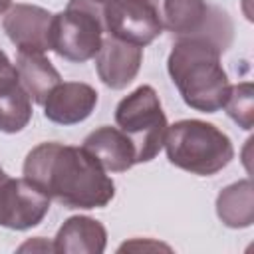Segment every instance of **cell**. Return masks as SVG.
<instances>
[{
    "mask_svg": "<svg viewBox=\"0 0 254 254\" xmlns=\"http://www.w3.org/2000/svg\"><path fill=\"white\" fill-rule=\"evenodd\" d=\"M22 175L65 208H103L115 196V183L83 147L40 143L26 155Z\"/></svg>",
    "mask_w": 254,
    "mask_h": 254,
    "instance_id": "cell-1",
    "label": "cell"
},
{
    "mask_svg": "<svg viewBox=\"0 0 254 254\" xmlns=\"http://www.w3.org/2000/svg\"><path fill=\"white\" fill-rule=\"evenodd\" d=\"M222 50L206 38H177L167 60V71L183 101L202 113L222 109L230 81L220 64Z\"/></svg>",
    "mask_w": 254,
    "mask_h": 254,
    "instance_id": "cell-2",
    "label": "cell"
},
{
    "mask_svg": "<svg viewBox=\"0 0 254 254\" xmlns=\"http://www.w3.org/2000/svg\"><path fill=\"white\" fill-rule=\"evenodd\" d=\"M163 147L171 165L198 177H212L234 159L230 137L200 119H181L169 125Z\"/></svg>",
    "mask_w": 254,
    "mask_h": 254,
    "instance_id": "cell-3",
    "label": "cell"
},
{
    "mask_svg": "<svg viewBox=\"0 0 254 254\" xmlns=\"http://www.w3.org/2000/svg\"><path fill=\"white\" fill-rule=\"evenodd\" d=\"M115 123L131 139L137 163L153 161L165 145L169 123L161 99L151 85H139L117 103Z\"/></svg>",
    "mask_w": 254,
    "mask_h": 254,
    "instance_id": "cell-4",
    "label": "cell"
},
{
    "mask_svg": "<svg viewBox=\"0 0 254 254\" xmlns=\"http://www.w3.org/2000/svg\"><path fill=\"white\" fill-rule=\"evenodd\" d=\"M101 8L103 0H69L64 12L54 14L52 50L75 64L95 58L105 36Z\"/></svg>",
    "mask_w": 254,
    "mask_h": 254,
    "instance_id": "cell-5",
    "label": "cell"
},
{
    "mask_svg": "<svg viewBox=\"0 0 254 254\" xmlns=\"http://www.w3.org/2000/svg\"><path fill=\"white\" fill-rule=\"evenodd\" d=\"M163 28L177 38H206L222 52L232 40V22L226 12L204 0H163Z\"/></svg>",
    "mask_w": 254,
    "mask_h": 254,
    "instance_id": "cell-6",
    "label": "cell"
},
{
    "mask_svg": "<svg viewBox=\"0 0 254 254\" xmlns=\"http://www.w3.org/2000/svg\"><path fill=\"white\" fill-rule=\"evenodd\" d=\"M101 24L107 36L149 46L163 32V20L149 0H103Z\"/></svg>",
    "mask_w": 254,
    "mask_h": 254,
    "instance_id": "cell-7",
    "label": "cell"
},
{
    "mask_svg": "<svg viewBox=\"0 0 254 254\" xmlns=\"http://www.w3.org/2000/svg\"><path fill=\"white\" fill-rule=\"evenodd\" d=\"M50 210V198L30 181L10 175L0 183V226L28 230L38 226Z\"/></svg>",
    "mask_w": 254,
    "mask_h": 254,
    "instance_id": "cell-8",
    "label": "cell"
},
{
    "mask_svg": "<svg viewBox=\"0 0 254 254\" xmlns=\"http://www.w3.org/2000/svg\"><path fill=\"white\" fill-rule=\"evenodd\" d=\"M54 14L36 4H14L6 10L2 28L18 52L44 54L52 50Z\"/></svg>",
    "mask_w": 254,
    "mask_h": 254,
    "instance_id": "cell-9",
    "label": "cell"
},
{
    "mask_svg": "<svg viewBox=\"0 0 254 254\" xmlns=\"http://www.w3.org/2000/svg\"><path fill=\"white\" fill-rule=\"evenodd\" d=\"M143 64V48L117 40L113 36H103L101 48L95 56V67L99 79L111 89L127 87L139 73Z\"/></svg>",
    "mask_w": 254,
    "mask_h": 254,
    "instance_id": "cell-10",
    "label": "cell"
},
{
    "mask_svg": "<svg viewBox=\"0 0 254 254\" xmlns=\"http://www.w3.org/2000/svg\"><path fill=\"white\" fill-rule=\"evenodd\" d=\"M97 99V91L89 83L60 81L44 101V115L58 125H75L93 113Z\"/></svg>",
    "mask_w": 254,
    "mask_h": 254,
    "instance_id": "cell-11",
    "label": "cell"
},
{
    "mask_svg": "<svg viewBox=\"0 0 254 254\" xmlns=\"http://www.w3.org/2000/svg\"><path fill=\"white\" fill-rule=\"evenodd\" d=\"M107 173H125L133 165H137L135 147L131 139L119 129L111 125H103L91 131L81 145Z\"/></svg>",
    "mask_w": 254,
    "mask_h": 254,
    "instance_id": "cell-12",
    "label": "cell"
},
{
    "mask_svg": "<svg viewBox=\"0 0 254 254\" xmlns=\"http://www.w3.org/2000/svg\"><path fill=\"white\" fill-rule=\"evenodd\" d=\"M52 244L60 254H101L107 246V230L91 216H71L60 226Z\"/></svg>",
    "mask_w": 254,
    "mask_h": 254,
    "instance_id": "cell-13",
    "label": "cell"
},
{
    "mask_svg": "<svg viewBox=\"0 0 254 254\" xmlns=\"http://www.w3.org/2000/svg\"><path fill=\"white\" fill-rule=\"evenodd\" d=\"M16 69L22 87L28 91L30 99L38 105H44L50 91L62 81L60 71L52 65V62L44 54L18 52Z\"/></svg>",
    "mask_w": 254,
    "mask_h": 254,
    "instance_id": "cell-14",
    "label": "cell"
},
{
    "mask_svg": "<svg viewBox=\"0 0 254 254\" xmlns=\"http://www.w3.org/2000/svg\"><path fill=\"white\" fill-rule=\"evenodd\" d=\"M216 214L228 228H248L254 222V187L250 179L224 187L216 196Z\"/></svg>",
    "mask_w": 254,
    "mask_h": 254,
    "instance_id": "cell-15",
    "label": "cell"
},
{
    "mask_svg": "<svg viewBox=\"0 0 254 254\" xmlns=\"http://www.w3.org/2000/svg\"><path fill=\"white\" fill-rule=\"evenodd\" d=\"M32 119V99L18 75L0 81V131L18 133Z\"/></svg>",
    "mask_w": 254,
    "mask_h": 254,
    "instance_id": "cell-16",
    "label": "cell"
},
{
    "mask_svg": "<svg viewBox=\"0 0 254 254\" xmlns=\"http://www.w3.org/2000/svg\"><path fill=\"white\" fill-rule=\"evenodd\" d=\"M254 87L250 81H240L236 85H230L228 89V97L224 101V109L228 113V117L238 123L242 129L250 131L252 123H254Z\"/></svg>",
    "mask_w": 254,
    "mask_h": 254,
    "instance_id": "cell-17",
    "label": "cell"
},
{
    "mask_svg": "<svg viewBox=\"0 0 254 254\" xmlns=\"http://www.w3.org/2000/svg\"><path fill=\"white\" fill-rule=\"evenodd\" d=\"M12 75H18V69H16V65L8 60V56L0 50V81L8 79V77H12Z\"/></svg>",
    "mask_w": 254,
    "mask_h": 254,
    "instance_id": "cell-18",
    "label": "cell"
},
{
    "mask_svg": "<svg viewBox=\"0 0 254 254\" xmlns=\"http://www.w3.org/2000/svg\"><path fill=\"white\" fill-rule=\"evenodd\" d=\"M42 242V238L38 236L36 240H30V242H26V244H22L18 250L20 252H24V250H44V252H54V244H48V242H44V244H40Z\"/></svg>",
    "mask_w": 254,
    "mask_h": 254,
    "instance_id": "cell-19",
    "label": "cell"
},
{
    "mask_svg": "<svg viewBox=\"0 0 254 254\" xmlns=\"http://www.w3.org/2000/svg\"><path fill=\"white\" fill-rule=\"evenodd\" d=\"M10 6H12V0H0V16H2Z\"/></svg>",
    "mask_w": 254,
    "mask_h": 254,
    "instance_id": "cell-20",
    "label": "cell"
},
{
    "mask_svg": "<svg viewBox=\"0 0 254 254\" xmlns=\"http://www.w3.org/2000/svg\"><path fill=\"white\" fill-rule=\"evenodd\" d=\"M6 175H8V173H6V171H4V169H2V167H0V183H2V181H4V177H6Z\"/></svg>",
    "mask_w": 254,
    "mask_h": 254,
    "instance_id": "cell-21",
    "label": "cell"
},
{
    "mask_svg": "<svg viewBox=\"0 0 254 254\" xmlns=\"http://www.w3.org/2000/svg\"><path fill=\"white\" fill-rule=\"evenodd\" d=\"M149 2H151V0H149Z\"/></svg>",
    "mask_w": 254,
    "mask_h": 254,
    "instance_id": "cell-22",
    "label": "cell"
}]
</instances>
